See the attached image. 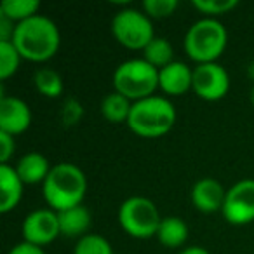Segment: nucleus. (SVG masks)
Segmentation results:
<instances>
[{
  "instance_id": "obj_1",
  "label": "nucleus",
  "mask_w": 254,
  "mask_h": 254,
  "mask_svg": "<svg viewBox=\"0 0 254 254\" xmlns=\"http://www.w3.org/2000/svg\"><path fill=\"white\" fill-rule=\"evenodd\" d=\"M21 58L30 63H46L53 60L61 47V33L58 25L47 16H35L16 25L11 40Z\"/></svg>"
},
{
  "instance_id": "obj_2",
  "label": "nucleus",
  "mask_w": 254,
  "mask_h": 254,
  "mask_svg": "<svg viewBox=\"0 0 254 254\" xmlns=\"http://www.w3.org/2000/svg\"><path fill=\"white\" fill-rule=\"evenodd\" d=\"M42 193L47 207L56 212L66 211L84 204L87 193V176L71 162H60L53 166L47 180L42 185Z\"/></svg>"
},
{
  "instance_id": "obj_3",
  "label": "nucleus",
  "mask_w": 254,
  "mask_h": 254,
  "mask_svg": "<svg viewBox=\"0 0 254 254\" xmlns=\"http://www.w3.org/2000/svg\"><path fill=\"white\" fill-rule=\"evenodd\" d=\"M178 119L176 106L164 96H152L132 103L127 127L139 138H162L174 127Z\"/></svg>"
},
{
  "instance_id": "obj_4",
  "label": "nucleus",
  "mask_w": 254,
  "mask_h": 254,
  "mask_svg": "<svg viewBox=\"0 0 254 254\" xmlns=\"http://www.w3.org/2000/svg\"><path fill=\"white\" fill-rule=\"evenodd\" d=\"M185 53L197 64L218 63L228 46V32L219 19L202 18L185 35Z\"/></svg>"
},
{
  "instance_id": "obj_5",
  "label": "nucleus",
  "mask_w": 254,
  "mask_h": 254,
  "mask_svg": "<svg viewBox=\"0 0 254 254\" xmlns=\"http://www.w3.org/2000/svg\"><path fill=\"white\" fill-rule=\"evenodd\" d=\"M113 91L136 103L155 96L159 89V70L145 60H127L113 71Z\"/></svg>"
},
{
  "instance_id": "obj_6",
  "label": "nucleus",
  "mask_w": 254,
  "mask_h": 254,
  "mask_svg": "<svg viewBox=\"0 0 254 254\" xmlns=\"http://www.w3.org/2000/svg\"><path fill=\"white\" fill-rule=\"evenodd\" d=\"M162 221L155 202L143 195L126 198L119 207V225L132 239H152Z\"/></svg>"
},
{
  "instance_id": "obj_7",
  "label": "nucleus",
  "mask_w": 254,
  "mask_h": 254,
  "mask_svg": "<svg viewBox=\"0 0 254 254\" xmlns=\"http://www.w3.org/2000/svg\"><path fill=\"white\" fill-rule=\"evenodd\" d=\"M112 33L122 47L129 51H145V47L155 39L153 21L139 9L126 7L112 19Z\"/></svg>"
},
{
  "instance_id": "obj_8",
  "label": "nucleus",
  "mask_w": 254,
  "mask_h": 254,
  "mask_svg": "<svg viewBox=\"0 0 254 254\" xmlns=\"http://www.w3.org/2000/svg\"><path fill=\"white\" fill-rule=\"evenodd\" d=\"M223 218L233 226L254 221V180H240L226 190Z\"/></svg>"
},
{
  "instance_id": "obj_9",
  "label": "nucleus",
  "mask_w": 254,
  "mask_h": 254,
  "mask_svg": "<svg viewBox=\"0 0 254 254\" xmlns=\"http://www.w3.org/2000/svg\"><path fill=\"white\" fill-rule=\"evenodd\" d=\"M23 242H28L37 247H46L61 237L58 212L53 209H35L28 212L21 225Z\"/></svg>"
},
{
  "instance_id": "obj_10",
  "label": "nucleus",
  "mask_w": 254,
  "mask_h": 254,
  "mask_svg": "<svg viewBox=\"0 0 254 254\" xmlns=\"http://www.w3.org/2000/svg\"><path fill=\"white\" fill-rule=\"evenodd\" d=\"M191 91L200 99L214 103L223 99L230 91V75L219 63L197 64L193 68Z\"/></svg>"
},
{
  "instance_id": "obj_11",
  "label": "nucleus",
  "mask_w": 254,
  "mask_h": 254,
  "mask_svg": "<svg viewBox=\"0 0 254 254\" xmlns=\"http://www.w3.org/2000/svg\"><path fill=\"white\" fill-rule=\"evenodd\" d=\"M32 126V108L18 96H4L0 99V132L19 136Z\"/></svg>"
},
{
  "instance_id": "obj_12",
  "label": "nucleus",
  "mask_w": 254,
  "mask_h": 254,
  "mask_svg": "<svg viewBox=\"0 0 254 254\" xmlns=\"http://www.w3.org/2000/svg\"><path fill=\"white\" fill-rule=\"evenodd\" d=\"M226 198V188L214 178H200L190 191L193 207L202 214H214L221 211Z\"/></svg>"
},
{
  "instance_id": "obj_13",
  "label": "nucleus",
  "mask_w": 254,
  "mask_h": 254,
  "mask_svg": "<svg viewBox=\"0 0 254 254\" xmlns=\"http://www.w3.org/2000/svg\"><path fill=\"white\" fill-rule=\"evenodd\" d=\"M193 84V68L187 63L173 61L159 70V89L167 96H181L191 91Z\"/></svg>"
},
{
  "instance_id": "obj_14",
  "label": "nucleus",
  "mask_w": 254,
  "mask_h": 254,
  "mask_svg": "<svg viewBox=\"0 0 254 254\" xmlns=\"http://www.w3.org/2000/svg\"><path fill=\"white\" fill-rule=\"evenodd\" d=\"M26 185L18 176L14 166L0 164V212L7 214L14 211L23 198V190Z\"/></svg>"
},
{
  "instance_id": "obj_15",
  "label": "nucleus",
  "mask_w": 254,
  "mask_h": 254,
  "mask_svg": "<svg viewBox=\"0 0 254 254\" xmlns=\"http://www.w3.org/2000/svg\"><path fill=\"white\" fill-rule=\"evenodd\" d=\"M58 219H60L61 235L78 240L89 233V228H91L92 223V214L84 204H80L71 209H66V211L58 212Z\"/></svg>"
},
{
  "instance_id": "obj_16",
  "label": "nucleus",
  "mask_w": 254,
  "mask_h": 254,
  "mask_svg": "<svg viewBox=\"0 0 254 254\" xmlns=\"http://www.w3.org/2000/svg\"><path fill=\"white\" fill-rule=\"evenodd\" d=\"M14 169L18 173V176L21 178L23 183L28 185V187H33V185H44L53 166H51L49 160L42 153L30 152L18 160Z\"/></svg>"
},
{
  "instance_id": "obj_17",
  "label": "nucleus",
  "mask_w": 254,
  "mask_h": 254,
  "mask_svg": "<svg viewBox=\"0 0 254 254\" xmlns=\"http://www.w3.org/2000/svg\"><path fill=\"white\" fill-rule=\"evenodd\" d=\"M190 235L188 225L183 218L180 216H166L162 218L157 230V240L167 249H178V247L185 246Z\"/></svg>"
},
{
  "instance_id": "obj_18",
  "label": "nucleus",
  "mask_w": 254,
  "mask_h": 254,
  "mask_svg": "<svg viewBox=\"0 0 254 254\" xmlns=\"http://www.w3.org/2000/svg\"><path fill=\"white\" fill-rule=\"evenodd\" d=\"M132 110V101L117 91L108 92L101 101V115L106 122L112 124H127Z\"/></svg>"
},
{
  "instance_id": "obj_19",
  "label": "nucleus",
  "mask_w": 254,
  "mask_h": 254,
  "mask_svg": "<svg viewBox=\"0 0 254 254\" xmlns=\"http://www.w3.org/2000/svg\"><path fill=\"white\" fill-rule=\"evenodd\" d=\"M40 2L39 0H4L0 4V16L7 18L14 25L25 23L28 19L39 16Z\"/></svg>"
},
{
  "instance_id": "obj_20",
  "label": "nucleus",
  "mask_w": 254,
  "mask_h": 254,
  "mask_svg": "<svg viewBox=\"0 0 254 254\" xmlns=\"http://www.w3.org/2000/svg\"><path fill=\"white\" fill-rule=\"evenodd\" d=\"M33 85H35V91L39 92L44 98H60L64 91V84L61 75L58 73L53 68H40L33 75Z\"/></svg>"
},
{
  "instance_id": "obj_21",
  "label": "nucleus",
  "mask_w": 254,
  "mask_h": 254,
  "mask_svg": "<svg viewBox=\"0 0 254 254\" xmlns=\"http://www.w3.org/2000/svg\"><path fill=\"white\" fill-rule=\"evenodd\" d=\"M143 60L155 66L157 70H162L164 66L171 64L174 60V47L164 37H155L143 51Z\"/></svg>"
},
{
  "instance_id": "obj_22",
  "label": "nucleus",
  "mask_w": 254,
  "mask_h": 254,
  "mask_svg": "<svg viewBox=\"0 0 254 254\" xmlns=\"http://www.w3.org/2000/svg\"><path fill=\"white\" fill-rule=\"evenodd\" d=\"M23 58L12 42H0V80H7L19 70Z\"/></svg>"
},
{
  "instance_id": "obj_23",
  "label": "nucleus",
  "mask_w": 254,
  "mask_h": 254,
  "mask_svg": "<svg viewBox=\"0 0 254 254\" xmlns=\"http://www.w3.org/2000/svg\"><path fill=\"white\" fill-rule=\"evenodd\" d=\"M73 254H113V247L106 237L99 233H87L77 240Z\"/></svg>"
},
{
  "instance_id": "obj_24",
  "label": "nucleus",
  "mask_w": 254,
  "mask_h": 254,
  "mask_svg": "<svg viewBox=\"0 0 254 254\" xmlns=\"http://www.w3.org/2000/svg\"><path fill=\"white\" fill-rule=\"evenodd\" d=\"M191 5L195 11L204 14V18L218 19L219 16L232 12L239 5V0H193Z\"/></svg>"
},
{
  "instance_id": "obj_25",
  "label": "nucleus",
  "mask_w": 254,
  "mask_h": 254,
  "mask_svg": "<svg viewBox=\"0 0 254 254\" xmlns=\"http://www.w3.org/2000/svg\"><path fill=\"white\" fill-rule=\"evenodd\" d=\"M178 0H145L141 5V11L150 19H166L176 12Z\"/></svg>"
},
{
  "instance_id": "obj_26",
  "label": "nucleus",
  "mask_w": 254,
  "mask_h": 254,
  "mask_svg": "<svg viewBox=\"0 0 254 254\" xmlns=\"http://www.w3.org/2000/svg\"><path fill=\"white\" fill-rule=\"evenodd\" d=\"M85 115V108L77 98H68L61 106V124L64 127H75L78 126Z\"/></svg>"
},
{
  "instance_id": "obj_27",
  "label": "nucleus",
  "mask_w": 254,
  "mask_h": 254,
  "mask_svg": "<svg viewBox=\"0 0 254 254\" xmlns=\"http://www.w3.org/2000/svg\"><path fill=\"white\" fill-rule=\"evenodd\" d=\"M16 152V141L14 136H9L0 132V164H9L14 157Z\"/></svg>"
},
{
  "instance_id": "obj_28",
  "label": "nucleus",
  "mask_w": 254,
  "mask_h": 254,
  "mask_svg": "<svg viewBox=\"0 0 254 254\" xmlns=\"http://www.w3.org/2000/svg\"><path fill=\"white\" fill-rule=\"evenodd\" d=\"M7 254H46V251L42 247H37V246H32L28 242H19L9 251Z\"/></svg>"
},
{
  "instance_id": "obj_29",
  "label": "nucleus",
  "mask_w": 254,
  "mask_h": 254,
  "mask_svg": "<svg viewBox=\"0 0 254 254\" xmlns=\"http://www.w3.org/2000/svg\"><path fill=\"white\" fill-rule=\"evenodd\" d=\"M178 254H211V253L202 246H190V247H185V249L180 251Z\"/></svg>"
},
{
  "instance_id": "obj_30",
  "label": "nucleus",
  "mask_w": 254,
  "mask_h": 254,
  "mask_svg": "<svg viewBox=\"0 0 254 254\" xmlns=\"http://www.w3.org/2000/svg\"><path fill=\"white\" fill-rule=\"evenodd\" d=\"M249 99H251V105H253V108H254V85H253V89H251Z\"/></svg>"
}]
</instances>
